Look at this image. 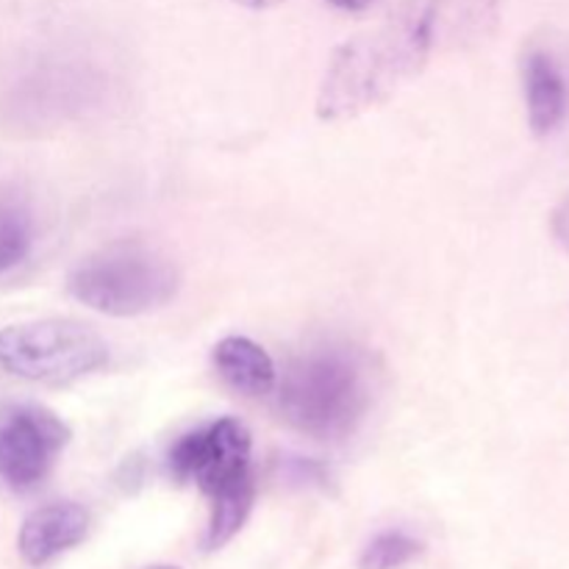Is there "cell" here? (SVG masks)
I'll use <instances>...</instances> for the list:
<instances>
[{"instance_id": "cell-1", "label": "cell", "mask_w": 569, "mask_h": 569, "mask_svg": "<svg viewBox=\"0 0 569 569\" xmlns=\"http://www.w3.org/2000/svg\"><path fill=\"white\" fill-rule=\"evenodd\" d=\"M437 44V0H403L387 26L339 44L317 94L320 120H348L415 78Z\"/></svg>"}, {"instance_id": "cell-2", "label": "cell", "mask_w": 569, "mask_h": 569, "mask_svg": "<svg viewBox=\"0 0 569 569\" xmlns=\"http://www.w3.org/2000/svg\"><path fill=\"white\" fill-rule=\"evenodd\" d=\"M370 370L350 348H315L283 372L278 409L283 420L315 439H342L367 415Z\"/></svg>"}, {"instance_id": "cell-3", "label": "cell", "mask_w": 569, "mask_h": 569, "mask_svg": "<svg viewBox=\"0 0 569 569\" xmlns=\"http://www.w3.org/2000/svg\"><path fill=\"white\" fill-rule=\"evenodd\" d=\"M181 272L170 256L144 242H114L87 256L67 278L78 303L109 317H137L170 303Z\"/></svg>"}, {"instance_id": "cell-4", "label": "cell", "mask_w": 569, "mask_h": 569, "mask_svg": "<svg viewBox=\"0 0 569 569\" xmlns=\"http://www.w3.org/2000/svg\"><path fill=\"white\" fill-rule=\"evenodd\" d=\"M109 361V345L78 320L17 322L0 331V367L31 383L64 387Z\"/></svg>"}, {"instance_id": "cell-5", "label": "cell", "mask_w": 569, "mask_h": 569, "mask_svg": "<svg viewBox=\"0 0 569 569\" xmlns=\"http://www.w3.org/2000/svg\"><path fill=\"white\" fill-rule=\"evenodd\" d=\"M178 481H194L209 498L250 478V433L239 420H222L183 433L167 456Z\"/></svg>"}, {"instance_id": "cell-6", "label": "cell", "mask_w": 569, "mask_h": 569, "mask_svg": "<svg viewBox=\"0 0 569 569\" xmlns=\"http://www.w3.org/2000/svg\"><path fill=\"white\" fill-rule=\"evenodd\" d=\"M70 442V428L42 406H17L0 417V481L26 492L39 487Z\"/></svg>"}, {"instance_id": "cell-7", "label": "cell", "mask_w": 569, "mask_h": 569, "mask_svg": "<svg viewBox=\"0 0 569 569\" xmlns=\"http://www.w3.org/2000/svg\"><path fill=\"white\" fill-rule=\"evenodd\" d=\"M522 92H526L528 126L533 137L559 131L569 109V83L559 59L545 48H531L522 59Z\"/></svg>"}, {"instance_id": "cell-8", "label": "cell", "mask_w": 569, "mask_h": 569, "mask_svg": "<svg viewBox=\"0 0 569 569\" xmlns=\"http://www.w3.org/2000/svg\"><path fill=\"white\" fill-rule=\"evenodd\" d=\"M89 515L78 503H50L28 515L20 528V556L28 565H48L87 537Z\"/></svg>"}, {"instance_id": "cell-9", "label": "cell", "mask_w": 569, "mask_h": 569, "mask_svg": "<svg viewBox=\"0 0 569 569\" xmlns=\"http://www.w3.org/2000/svg\"><path fill=\"white\" fill-rule=\"evenodd\" d=\"M214 367L222 381L237 392L259 398L276 387V365L261 345L248 337H226L214 348Z\"/></svg>"}, {"instance_id": "cell-10", "label": "cell", "mask_w": 569, "mask_h": 569, "mask_svg": "<svg viewBox=\"0 0 569 569\" xmlns=\"http://www.w3.org/2000/svg\"><path fill=\"white\" fill-rule=\"evenodd\" d=\"M500 0H437V42L442 31L456 42L481 39L498 22Z\"/></svg>"}, {"instance_id": "cell-11", "label": "cell", "mask_w": 569, "mask_h": 569, "mask_svg": "<svg viewBox=\"0 0 569 569\" xmlns=\"http://www.w3.org/2000/svg\"><path fill=\"white\" fill-rule=\"evenodd\" d=\"M256 498V483L253 476L244 478V481L233 483V487L222 489L211 498L214 511H211V526H209V548H222L226 542H231L237 537L239 528L248 520L250 509H253Z\"/></svg>"}, {"instance_id": "cell-12", "label": "cell", "mask_w": 569, "mask_h": 569, "mask_svg": "<svg viewBox=\"0 0 569 569\" xmlns=\"http://www.w3.org/2000/svg\"><path fill=\"white\" fill-rule=\"evenodd\" d=\"M33 244V222L22 206L0 203V276L28 259Z\"/></svg>"}, {"instance_id": "cell-13", "label": "cell", "mask_w": 569, "mask_h": 569, "mask_svg": "<svg viewBox=\"0 0 569 569\" xmlns=\"http://www.w3.org/2000/svg\"><path fill=\"white\" fill-rule=\"evenodd\" d=\"M422 545L403 531H383L372 539L359 559V569H398L417 559Z\"/></svg>"}, {"instance_id": "cell-14", "label": "cell", "mask_w": 569, "mask_h": 569, "mask_svg": "<svg viewBox=\"0 0 569 569\" xmlns=\"http://www.w3.org/2000/svg\"><path fill=\"white\" fill-rule=\"evenodd\" d=\"M550 237L569 256V192L550 211Z\"/></svg>"}, {"instance_id": "cell-15", "label": "cell", "mask_w": 569, "mask_h": 569, "mask_svg": "<svg viewBox=\"0 0 569 569\" xmlns=\"http://www.w3.org/2000/svg\"><path fill=\"white\" fill-rule=\"evenodd\" d=\"M326 3L333 6V9L345 11V14H361V11L372 9L378 0H326Z\"/></svg>"}, {"instance_id": "cell-16", "label": "cell", "mask_w": 569, "mask_h": 569, "mask_svg": "<svg viewBox=\"0 0 569 569\" xmlns=\"http://www.w3.org/2000/svg\"><path fill=\"white\" fill-rule=\"evenodd\" d=\"M233 3L244 6V9H250V11H267V9H276V6H281L283 0H233Z\"/></svg>"}, {"instance_id": "cell-17", "label": "cell", "mask_w": 569, "mask_h": 569, "mask_svg": "<svg viewBox=\"0 0 569 569\" xmlns=\"http://www.w3.org/2000/svg\"><path fill=\"white\" fill-rule=\"evenodd\" d=\"M153 569H178V567H153Z\"/></svg>"}]
</instances>
